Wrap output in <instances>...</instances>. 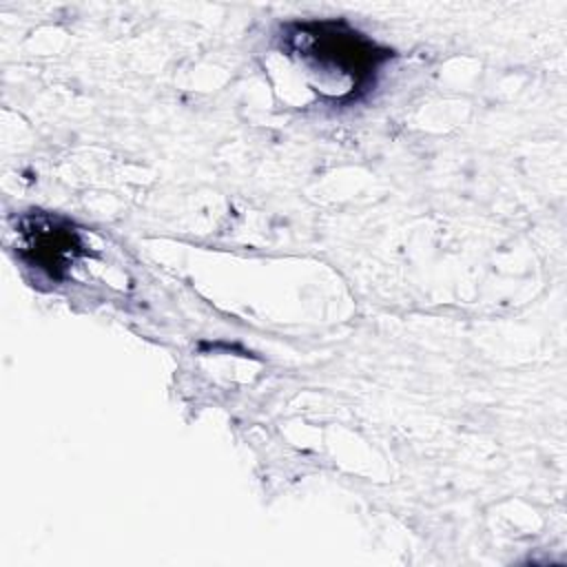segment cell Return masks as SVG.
<instances>
[{"label": "cell", "mask_w": 567, "mask_h": 567, "mask_svg": "<svg viewBox=\"0 0 567 567\" xmlns=\"http://www.w3.org/2000/svg\"><path fill=\"white\" fill-rule=\"evenodd\" d=\"M24 235L27 255H31V261L38 264V268L47 270L51 277H60L64 261L73 259V255L80 250L78 235L71 228L60 226L51 219L35 221L33 228L24 230Z\"/></svg>", "instance_id": "2"}, {"label": "cell", "mask_w": 567, "mask_h": 567, "mask_svg": "<svg viewBox=\"0 0 567 567\" xmlns=\"http://www.w3.org/2000/svg\"><path fill=\"white\" fill-rule=\"evenodd\" d=\"M288 40L295 51L315 60L321 69L350 78L354 91L370 82L390 53L348 24L334 20L292 24Z\"/></svg>", "instance_id": "1"}]
</instances>
